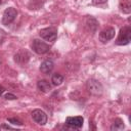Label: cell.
Returning <instances> with one entry per match:
<instances>
[{
  "label": "cell",
  "mask_w": 131,
  "mask_h": 131,
  "mask_svg": "<svg viewBox=\"0 0 131 131\" xmlns=\"http://www.w3.org/2000/svg\"><path fill=\"white\" fill-rule=\"evenodd\" d=\"M17 15V11L15 8L13 7H8L4 10L3 12V16H2V24L7 26V25H10L16 17Z\"/></svg>",
  "instance_id": "5"
},
{
  "label": "cell",
  "mask_w": 131,
  "mask_h": 131,
  "mask_svg": "<svg viewBox=\"0 0 131 131\" xmlns=\"http://www.w3.org/2000/svg\"><path fill=\"white\" fill-rule=\"evenodd\" d=\"M5 98H6V99H15L16 96L13 95V94H11V93H8V94L5 95Z\"/></svg>",
  "instance_id": "18"
},
{
  "label": "cell",
  "mask_w": 131,
  "mask_h": 131,
  "mask_svg": "<svg viewBox=\"0 0 131 131\" xmlns=\"http://www.w3.org/2000/svg\"><path fill=\"white\" fill-rule=\"evenodd\" d=\"M53 68H54L53 61L47 59V60H45V61H43V62L41 63V66H40V71H41V73H43V74H45V75H49V74L52 72Z\"/></svg>",
  "instance_id": "10"
},
{
  "label": "cell",
  "mask_w": 131,
  "mask_h": 131,
  "mask_svg": "<svg viewBox=\"0 0 131 131\" xmlns=\"http://www.w3.org/2000/svg\"><path fill=\"white\" fill-rule=\"evenodd\" d=\"M32 118L39 125H45L47 122V115L41 110H34L32 112Z\"/></svg>",
  "instance_id": "7"
},
{
  "label": "cell",
  "mask_w": 131,
  "mask_h": 131,
  "mask_svg": "<svg viewBox=\"0 0 131 131\" xmlns=\"http://www.w3.org/2000/svg\"><path fill=\"white\" fill-rule=\"evenodd\" d=\"M4 38H5V33H4L3 30H0V44L3 42Z\"/></svg>",
  "instance_id": "17"
},
{
  "label": "cell",
  "mask_w": 131,
  "mask_h": 131,
  "mask_svg": "<svg viewBox=\"0 0 131 131\" xmlns=\"http://www.w3.org/2000/svg\"><path fill=\"white\" fill-rule=\"evenodd\" d=\"M120 7L124 13H130L131 11V4L129 0H122L120 3Z\"/></svg>",
  "instance_id": "14"
},
{
  "label": "cell",
  "mask_w": 131,
  "mask_h": 131,
  "mask_svg": "<svg viewBox=\"0 0 131 131\" xmlns=\"http://www.w3.org/2000/svg\"><path fill=\"white\" fill-rule=\"evenodd\" d=\"M39 35L41 38H43L44 40L48 41V42H54L56 40L57 37V30L53 27H49V28H45L40 30Z\"/></svg>",
  "instance_id": "3"
},
{
  "label": "cell",
  "mask_w": 131,
  "mask_h": 131,
  "mask_svg": "<svg viewBox=\"0 0 131 131\" xmlns=\"http://www.w3.org/2000/svg\"><path fill=\"white\" fill-rule=\"evenodd\" d=\"M32 49L37 54H45L50 50V46L39 39H35L32 43Z\"/></svg>",
  "instance_id": "4"
},
{
  "label": "cell",
  "mask_w": 131,
  "mask_h": 131,
  "mask_svg": "<svg viewBox=\"0 0 131 131\" xmlns=\"http://www.w3.org/2000/svg\"><path fill=\"white\" fill-rule=\"evenodd\" d=\"M8 121L11 123V124H13V125H19V126H21L23 125V123L19 121V120H17V119H13V118H9L8 119Z\"/></svg>",
  "instance_id": "15"
},
{
  "label": "cell",
  "mask_w": 131,
  "mask_h": 131,
  "mask_svg": "<svg viewBox=\"0 0 131 131\" xmlns=\"http://www.w3.org/2000/svg\"><path fill=\"white\" fill-rule=\"evenodd\" d=\"M87 90L91 95L99 96L103 92V87L100 84V82H98L97 80L91 78V79H89L87 81Z\"/></svg>",
  "instance_id": "1"
},
{
  "label": "cell",
  "mask_w": 131,
  "mask_h": 131,
  "mask_svg": "<svg viewBox=\"0 0 131 131\" xmlns=\"http://www.w3.org/2000/svg\"><path fill=\"white\" fill-rule=\"evenodd\" d=\"M37 87H38V89H39L41 92H43V93H47V92L50 91V89H51L50 83H49L48 81H46V80H40V81H38Z\"/></svg>",
  "instance_id": "11"
},
{
  "label": "cell",
  "mask_w": 131,
  "mask_h": 131,
  "mask_svg": "<svg viewBox=\"0 0 131 131\" xmlns=\"http://www.w3.org/2000/svg\"><path fill=\"white\" fill-rule=\"evenodd\" d=\"M83 122H84V119L80 116L78 117H68L67 120H66V124L71 127V128H74V129H79L83 126Z\"/></svg>",
  "instance_id": "8"
},
{
  "label": "cell",
  "mask_w": 131,
  "mask_h": 131,
  "mask_svg": "<svg viewBox=\"0 0 131 131\" xmlns=\"http://www.w3.org/2000/svg\"><path fill=\"white\" fill-rule=\"evenodd\" d=\"M115 29L114 28H106L103 31H101L99 33V41L101 43H106L110 40H112L115 37Z\"/></svg>",
  "instance_id": "6"
},
{
  "label": "cell",
  "mask_w": 131,
  "mask_h": 131,
  "mask_svg": "<svg viewBox=\"0 0 131 131\" xmlns=\"http://www.w3.org/2000/svg\"><path fill=\"white\" fill-rule=\"evenodd\" d=\"M0 4H1V0H0Z\"/></svg>",
  "instance_id": "20"
},
{
  "label": "cell",
  "mask_w": 131,
  "mask_h": 131,
  "mask_svg": "<svg viewBox=\"0 0 131 131\" xmlns=\"http://www.w3.org/2000/svg\"><path fill=\"white\" fill-rule=\"evenodd\" d=\"M30 59V54L28 51H26L25 49L19 50L15 55H14V61L19 63V64H24L27 63Z\"/></svg>",
  "instance_id": "9"
},
{
  "label": "cell",
  "mask_w": 131,
  "mask_h": 131,
  "mask_svg": "<svg viewBox=\"0 0 131 131\" xmlns=\"http://www.w3.org/2000/svg\"><path fill=\"white\" fill-rule=\"evenodd\" d=\"M131 40V28L129 26H125L120 30L119 36L117 38V45H126Z\"/></svg>",
  "instance_id": "2"
},
{
  "label": "cell",
  "mask_w": 131,
  "mask_h": 131,
  "mask_svg": "<svg viewBox=\"0 0 131 131\" xmlns=\"http://www.w3.org/2000/svg\"><path fill=\"white\" fill-rule=\"evenodd\" d=\"M124 122L121 120V119H119V118H117V119H115V121L113 122V124H112V126H111V130L112 131H120V130H123L124 129Z\"/></svg>",
  "instance_id": "12"
},
{
  "label": "cell",
  "mask_w": 131,
  "mask_h": 131,
  "mask_svg": "<svg viewBox=\"0 0 131 131\" xmlns=\"http://www.w3.org/2000/svg\"><path fill=\"white\" fill-rule=\"evenodd\" d=\"M51 82H52V85L54 86H59L62 82H63V76L58 74V73H55L52 75L51 77Z\"/></svg>",
  "instance_id": "13"
},
{
  "label": "cell",
  "mask_w": 131,
  "mask_h": 131,
  "mask_svg": "<svg viewBox=\"0 0 131 131\" xmlns=\"http://www.w3.org/2000/svg\"><path fill=\"white\" fill-rule=\"evenodd\" d=\"M107 0H92V4L93 5H100V4H103L105 3Z\"/></svg>",
  "instance_id": "16"
},
{
  "label": "cell",
  "mask_w": 131,
  "mask_h": 131,
  "mask_svg": "<svg viewBox=\"0 0 131 131\" xmlns=\"http://www.w3.org/2000/svg\"><path fill=\"white\" fill-rule=\"evenodd\" d=\"M4 91H5V89H4V87L0 85V96H1V95H2L3 93H4Z\"/></svg>",
  "instance_id": "19"
}]
</instances>
